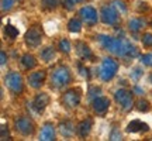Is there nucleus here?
<instances>
[{"instance_id": "obj_1", "label": "nucleus", "mask_w": 152, "mask_h": 141, "mask_svg": "<svg viewBox=\"0 0 152 141\" xmlns=\"http://www.w3.org/2000/svg\"><path fill=\"white\" fill-rule=\"evenodd\" d=\"M99 43L103 45L104 48L110 51L111 54L117 55V57H128V58H135L140 55L138 48L125 40H120V38L109 37L106 34H100L99 35Z\"/></svg>"}, {"instance_id": "obj_2", "label": "nucleus", "mask_w": 152, "mask_h": 141, "mask_svg": "<svg viewBox=\"0 0 152 141\" xmlns=\"http://www.w3.org/2000/svg\"><path fill=\"white\" fill-rule=\"evenodd\" d=\"M51 82H52V85H54L55 87H58V89L66 86V85L71 82V72H69V69L64 65L55 68L54 72H52V75H51Z\"/></svg>"}, {"instance_id": "obj_3", "label": "nucleus", "mask_w": 152, "mask_h": 141, "mask_svg": "<svg viewBox=\"0 0 152 141\" xmlns=\"http://www.w3.org/2000/svg\"><path fill=\"white\" fill-rule=\"evenodd\" d=\"M118 70V64L117 61H114L113 58H104L102 65H100V69H99V76L103 79V81H110L113 79L115 73Z\"/></svg>"}, {"instance_id": "obj_4", "label": "nucleus", "mask_w": 152, "mask_h": 141, "mask_svg": "<svg viewBox=\"0 0 152 141\" xmlns=\"http://www.w3.org/2000/svg\"><path fill=\"white\" fill-rule=\"evenodd\" d=\"M4 83L6 86L14 93H21L23 92V78L20 73L17 72H10L4 76Z\"/></svg>"}, {"instance_id": "obj_5", "label": "nucleus", "mask_w": 152, "mask_h": 141, "mask_svg": "<svg viewBox=\"0 0 152 141\" xmlns=\"http://www.w3.org/2000/svg\"><path fill=\"white\" fill-rule=\"evenodd\" d=\"M114 99L117 100V103H118L120 106H121V109L125 110V112H128V110L132 109L134 102H132V96H131L130 92H127L124 89H120V90H117V92L114 93Z\"/></svg>"}, {"instance_id": "obj_6", "label": "nucleus", "mask_w": 152, "mask_h": 141, "mask_svg": "<svg viewBox=\"0 0 152 141\" xmlns=\"http://www.w3.org/2000/svg\"><path fill=\"white\" fill-rule=\"evenodd\" d=\"M102 20L106 24H115L118 21V13H117V9L114 7V4H104L102 7Z\"/></svg>"}, {"instance_id": "obj_7", "label": "nucleus", "mask_w": 152, "mask_h": 141, "mask_svg": "<svg viewBox=\"0 0 152 141\" xmlns=\"http://www.w3.org/2000/svg\"><path fill=\"white\" fill-rule=\"evenodd\" d=\"M16 130L23 136H30L34 133V123L28 117H18L14 121Z\"/></svg>"}, {"instance_id": "obj_8", "label": "nucleus", "mask_w": 152, "mask_h": 141, "mask_svg": "<svg viewBox=\"0 0 152 141\" xmlns=\"http://www.w3.org/2000/svg\"><path fill=\"white\" fill-rule=\"evenodd\" d=\"M79 16L89 26H94L97 23V11L94 10V7H92V6H83L79 10Z\"/></svg>"}, {"instance_id": "obj_9", "label": "nucleus", "mask_w": 152, "mask_h": 141, "mask_svg": "<svg viewBox=\"0 0 152 141\" xmlns=\"http://www.w3.org/2000/svg\"><path fill=\"white\" fill-rule=\"evenodd\" d=\"M24 40H26V44H27L28 47L35 48V47H38V45L41 44V40H42V37H41V31H39L37 27L30 28L27 33H26Z\"/></svg>"}, {"instance_id": "obj_10", "label": "nucleus", "mask_w": 152, "mask_h": 141, "mask_svg": "<svg viewBox=\"0 0 152 141\" xmlns=\"http://www.w3.org/2000/svg\"><path fill=\"white\" fill-rule=\"evenodd\" d=\"M62 102H64V104H65L66 107H69V109L77 107L79 103H80V93L77 92V90H68L64 95Z\"/></svg>"}, {"instance_id": "obj_11", "label": "nucleus", "mask_w": 152, "mask_h": 141, "mask_svg": "<svg viewBox=\"0 0 152 141\" xmlns=\"http://www.w3.org/2000/svg\"><path fill=\"white\" fill-rule=\"evenodd\" d=\"M92 107L97 114L103 116V114H106V112H107L109 107H110V100L107 98L99 96V98H96V99H93L92 100Z\"/></svg>"}, {"instance_id": "obj_12", "label": "nucleus", "mask_w": 152, "mask_h": 141, "mask_svg": "<svg viewBox=\"0 0 152 141\" xmlns=\"http://www.w3.org/2000/svg\"><path fill=\"white\" fill-rule=\"evenodd\" d=\"M48 103H49V96L47 93L41 92V93H38L37 96H35V99H34L33 107L37 113H42L44 110H45V107L48 106Z\"/></svg>"}, {"instance_id": "obj_13", "label": "nucleus", "mask_w": 152, "mask_h": 141, "mask_svg": "<svg viewBox=\"0 0 152 141\" xmlns=\"http://www.w3.org/2000/svg\"><path fill=\"white\" fill-rule=\"evenodd\" d=\"M44 81H45V70H35L28 76V85L34 89L42 86Z\"/></svg>"}, {"instance_id": "obj_14", "label": "nucleus", "mask_w": 152, "mask_h": 141, "mask_svg": "<svg viewBox=\"0 0 152 141\" xmlns=\"http://www.w3.org/2000/svg\"><path fill=\"white\" fill-rule=\"evenodd\" d=\"M149 130V126L147 123H144L141 120H132L131 123H128L127 126V131L128 133H141V131H148Z\"/></svg>"}, {"instance_id": "obj_15", "label": "nucleus", "mask_w": 152, "mask_h": 141, "mask_svg": "<svg viewBox=\"0 0 152 141\" xmlns=\"http://www.w3.org/2000/svg\"><path fill=\"white\" fill-rule=\"evenodd\" d=\"M76 52L80 57L82 59L92 61L93 59V52L92 49L89 48V45H86L85 43H77L76 44Z\"/></svg>"}, {"instance_id": "obj_16", "label": "nucleus", "mask_w": 152, "mask_h": 141, "mask_svg": "<svg viewBox=\"0 0 152 141\" xmlns=\"http://www.w3.org/2000/svg\"><path fill=\"white\" fill-rule=\"evenodd\" d=\"M39 140L42 141H52L55 140V130H54V126L47 123L41 129V133H39Z\"/></svg>"}, {"instance_id": "obj_17", "label": "nucleus", "mask_w": 152, "mask_h": 141, "mask_svg": "<svg viewBox=\"0 0 152 141\" xmlns=\"http://www.w3.org/2000/svg\"><path fill=\"white\" fill-rule=\"evenodd\" d=\"M92 126H93L92 119H86V120H83V121H80L79 126H77V134L80 137H86L90 133V130H92Z\"/></svg>"}, {"instance_id": "obj_18", "label": "nucleus", "mask_w": 152, "mask_h": 141, "mask_svg": "<svg viewBox=\"0 0 152 141\" xmlns=\"http://www.w3.org/2000/svg\"><path fill=\"white\" fill-rule=\"evenodd\" d=\"M73 131H75V126H73V123L69 121V120L62 121V123L59 124V133L64 137H72Z\"/></svg>"}, {"instance_id": "obj_19", "label": "nucleus", "mask_w": 152, "mask_h": 141, "mask_svg": "<svg viewBox=\"0 0 152 141\" xmlns=\"http://www.w3.org/2000/svg\"><path fill=\"white\" fill-rule=\"evenodd\" d=\"M21 64L26 69H33V68L37 66V61H35V58H34L33 55L26 54L21 57Z\"/></svg>"}, {"instance_id": "obj_20", "label": "nucleus", "mask_w": 152, "mask_h": 141, "mask_svg": "<svg viewBox=\"0 0 152 141\" xmlns=\"http://www.w3.org/2000/svg\"><path fill=\"white\" fill-rule=\"evenodd\" d=\"M144 26H145V21L142 18H131L130 21H128V28H130L132 33H138Z\"/></svg>"}, {"instance_id": "obj_21", "label": "nucleus", "mask_w": 152, "mask_h": 141, "mask_svg": "<svg viewBox=\"0 0 152 141\" xmlns=\"http://www.w3.org/2000/svg\"><path fill=\"white\" fill-rule=\"evenodd\" d=\"M68 30L71 31V33H79L82 30V23L77 20V18H72L69 20L68 23Z\"/></svg>"}, {"instance_id": "obj_22", "label": "nucleus", "mask_w": 152, "mask_h": 141, "mask_svg": "<svg viewBox=\"0 0 152 141\" xmlns=\"http://www.w3.org/2000/svg\"><path fill=\"white\" fill-rule=\"evenodd\" d=\"M54 57H55V51L52 47H47V48H44L42 52H41V58H42L45 62H49Z\"/></svg>"}, {"instance_id": "obj_23", "label": "nucleus", "mask_w": 152, "mask_h": 141, "mask_svg": "<svg viewBox=\"0 0 152 141\" xmlns=\"http://www.w3.org/2000/svg\"><path fill=\"white\" fill-rule=\"evenodd\" d=\"M4 33L9 38H16L17 35H18V30H17L14 26H11V24H7L4 27Z\"/></svg>"}, {"instance_id": "obj_24", "label": "nucleus", "mask_w": 152, "mask_h": 141, "mask_svg": "<svg viewBox=\"0 0 152 141\" xmlns=\"http://www.w3.org/2000/svg\"><path fill=\"white\" fill-rule=\"evenodd\" d=\"M71 43L68 41V40H61L59 41V49L62 52H65V54H69L71 52Z\"/></svg>"}, {"instance_id": "obj_25", "label": "nucleus", "mask_w": 152, "mask_h": 141, "mask_svg": "<svg viewBox=\"0 0 152 141\" xmlns=\"http://www.w3.org/2000/svg\"><path fill=\"white\" fill-rule=\"evenodd\" d=\"M59 3V0H42V4L45 9H55Z\"/></svg>"}, {"instance_id": "obj_26", "label": "nucleus", "mask_w": 152, "mask_h": 141, "mask_svg": "<svg viewBox=\"0 0 152 141\" xmlns=\"http://www.w3.org/2000/svg\"><path fill=\"white\" fill-rule=\"evenodd\" d=\"M137 109H138L140 112H148V110H149V103H148L147 100H140V102L137 103Z\"/></svg>"}, {"instance_id": "obj_27", "label": "nucleus", "mask_w": 152, "mask_h": 141, "mask_svg": "<svg viewBox=\"0 0 152 141\" xmlns=\"http://www.w3.org/2000/svg\"><path fill=\"white\" fill-rule=\"evenodd\" d=\"M142 44L145 47H152V34L151 33H147L142 35Z\"/></svg>"}, {"instance_id": "obj_28", "label": "nucleus", "mask_w": 152, "mask_h": 141, "mask_svg": "<svg viewBox=\"0 0 152 141\" xmlns=\"http://www.w3.org/2000/svg\"><path fill=\"white\" fill-rule=\"evenodd\" d=\"M141 62L147 66H152V52L151 54H145L141 57Z\"/></svg>"}, {"instance_id": "obj_29", "label": "nucleus", "mask_w": 152, "mask_h": 141, "mask_svg": "<svg viewBox=\"0 0 152 141\" xmlns=\"http://www.w3.org/2000/svg\"><path fill=\"white\" fill-rule=\"evenodd\" d=\"M13 4H14V0H1V10L3 11L10 10Z\"/></svg>"}, {"instance_id": "obj_30", "label": "nucleus", "mask_w": 152, "mask_h": 141, "mask_svg": "<svg viewBox=\"0 0 152 141\" xmlns=\"http://www.w3.org/2000/svg\"><path fill=\"white\" fill-rule=\"evenodd\" d=\"M0 137H1V140H9L10 138V133H9V129L6 127L4 124H1V127H0Z\"/></svg>"}, {"instance_id": "obj_31", "label": "nucleus", "mask_w": 152, "mask_h": 141, "mask_svg": "<svg viewBox=\"0 0 152 141\" xmlns=\"http://www.w3.org/2000/svg\"><path fill=\"white\" fill-rule=\"evenodd\" d=\"M113 4H114V7H115L117 10H120L121 13H125V11H127V7H125V4L121 0H114Z\"/></svg>"}, {"instance_id": "obj_32", "label": "nucleus", "mask_w": 152, "mask_h": 141, "mask_svg": "<svg viewBox=\"0 0 152 141\" xmlns=\"http://www.w3.org/2000/svg\"><path fill=\"white\" fill-rule=\"evenodd\" d=\"M77 68H79V73H80L83 78H90V72H89V69L87 68H85V66L82 65V64H77Z\"/></svg>"}, {"instance_id": "obj_33", "label": "nucleus", "mask_w": 152, "mask_h": 141, "mask_svg": "<svg viewBox=\"0 0 152 141\" xmlns=\"http://www.w3.org/2000/svg\"><path fill=\"white\" fill-rule=\"evenodd\" d=\"M100 93H102V89H100V87H93V89H90V92H89V98L93 100V99L99 98Z\"/></svg>"}, {"instance_id": "obj_34", "label": "nucleus", "mask_w": 152, "mask_h": 141, "mask_svg": "<svg viewBox=\"0 0 152 141\" xmlns=\"http://www.w3.org/2000/svg\"><path fill=\"white\" fill-rule=\"evenodd\" d=\"M79 1H82V0H64V6L68 10H72L76 6V3H79Z\"/></svg>"}, {"instance_id": "obj_35", "label": "nucleus", "mask_w": 152, "mask_h": 141, "mask_svg": "<svg viewBox=\"0 0 152 141\" xmlns=\"http://www.w3.org/2000/svg\"><path fill=\"white\" fill-rule=\"evenodd\" d=\"M142 75V70L140 69V68H135V69L132 70V72H131V78H132V79H134V81H138V79H140V76Z\"/></svg>"}, {"instance_id": "obj_36", "label": "nucleus", "mask_w": 152, "mask_h": 141, "mask_svg": "<svg viewBox=\"0 0 152 141\" xmlns=\"http://www.w3.org/2000/svg\"><path fill=\"white\" fill-rule=\"evenodd\" d=\"M110 140H121V133H120L117 129H114V131L111 133V136H110Z\"/></svg>"}, {"instance_id": "obj_37", "label": "nucleus", "mask_w": 152, "mask_h": 141, "mask_svg": "<svg viewBox=\"0 0 152 141\" xmlns=\"http://www.w3.org/2000/svg\"><path fill=\"white\" fill-rule=\"evenodd\" d=\"M0 58H1V59H0L1 65H4V64H6V59H7V57H6V52H3V51H1V52H0Z\"/></svg>"}, {"instance_id": "obj_38", "label": "nucleus", "mask_w": 152, "mask_h": 141, "mask_svg": "<svg viewBox=\"0 0 152 141\" xmlns=\"http://www.w3.org/2000/svg\"><path fill=\"white\" fill-rule=\"evenodd\" d=\"M134 90H135V92L138 93V95H141V93H144V92H142V89H141V87H138V86H137L135 89H134Z\"/></svg>"}, {"instance_id": "obj_39", "label": "nucleus", "mask_w": 152, "mask_h": 141, "mask_svg": "<svg viewBox=\"0 0 152 141\" xmlns=\"http://www.w3.org/2000/svg\"><path fill=\"white\" fill-rule=\"evenodd\" d=\"M149 81H151V83H152V73L149 75Z\"/></svg>"}, {"instance_id": "obj_40", "label": "nucleus", "mask_w": 152, "mask_h": 141, "mask_svg": "<svg viewBox=\"0 0 152 141\" xmlns=\"http://www.w3.org/2000/svg\"><path fill=\"white\" fill-rule=\"evenodd\" d=\"M151 26H152V23H151Z\"/></svg>"}]
</instances>
